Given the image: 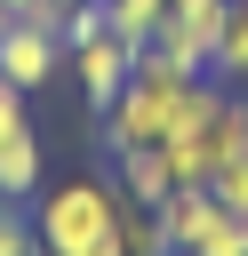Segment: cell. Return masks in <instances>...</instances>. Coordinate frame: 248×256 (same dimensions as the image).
<instances>
[{
	"instance_id": "6da1fadb",
	"label": "cell",
	"mask_w": 248,
	"mask_h": 256,
	"mask_svg": "<svg viewBox=\"0 0 248 256\" xmlns=\"http://www.w3.org/2000/svg\"><path fill=\"white\" fill-rule=\"evenodd\" d=\"M224 80H208V72H168V64H152V56H136V80L120 88V104L104 112V144L112 152H136V144H176V136H192L200 120H216L224 112Z\"/></svg>"
},
{
	"instance_id": "7a4b0ae2",
	"label": "cell",
	"mask_w": 248,
	"mask_h": 256,
	"mask_svg": "<svg viewBox=\"0 0 248 256\" xmlns=\"http://www.w3.org/2000/svg\"><path fill=\"white\" fill-rule=\"evenodd\" d=\"M40 256H120V184L104 176H64L32 208Z\"/></svg>"
},
{
	"instance_id": "3957f363",
	"label": "cell",
	"mask_w": 248,
	"mask_h": 256,
	"mask_svg": "<svg viewBox=\"0 0 248 256\" xmlns=\"http://www.w3.org/2000/svg\"><path fill=\"white\" fill-rule=\"evenodd\" d=\"M64 64L80 72V96H88V112H96V120H104V112L120 104V88L136 80V48H128L120 32H96V40L64 48Z\"/></svg>"
},
{
	"instance_id": "277c9868",
	"label": "cell",
	"mask_w": 248,
	"mask_h": 256,
	"mask_svg": "<svg viewBox=\"0 0 248 256\" xmlns=\"http://www.w3.org/2000/svg\"><path fill=\"white\" fill-rule=\"evenodd\" d=\"M56 72H64V40H56V32H40V24H8V32H0V80H8V88L40 96Z\"/></svg>"
},
{
	"instance_id": "5b68a950",
	"label": "cell",
	"mask_w": 248,
	"mask_h": 256,
	"mask_svg": "<svg viewBox=\"0 0 248 256\" xmlns=\"http://www.w3.org/2000/svg\"><path fill=\"white\" fill-rule=\"evenodd\" d=\"M112 184H120V200H136V208H168L176 168H168L160 144H136V152H112Z\"/></svg>"
},
{
	"instance_id": "8992f818",
	"label": "cell",
	"mask_w": 248,
	"mask_h": 256,
	"mask_svg": "<svg viewBox=\"0 0 248 256\" xmlns=\"http://www.w3.org/2000/svg\"><path fill=\"white\" fill-rule=\"evenodd\" d=\"M24 192H40V128L32 120L0 136V200H24Z\"/></svg>"
},
{
	"instance_id": "52a82bcc",
	"label": "cell",
	"mask_w": 248,
	"mask_h": 256,
	"mask_svg": "<svg viewBox=\"0 0 248 256\" xmlns=\"http://www.w3.org/2000/svg\"><path fill=\"white\" fill-rule=\"evenodd\" d=\"M208 80H224V88L248 80V0L224 8V32H216V56H208Z\"/></svg>"
},
{
	"instance_id": "ba28073f",
	"label": "cell",
	"mask_w": 248,
	"mask_h": 256,
	"mask_svg": "<svg viewBox=\"0 0 248 256\" xmlns=\"http://www.w3.org/2000/svg\"><path fill=\"white\" fill-rule=\"evenodd\" d=\"M160 16H168V0H104V32H120L128 48H152Z\"/></svg>"
},
{
	"instance_id": "9c48e42d",
	"label": "cell",
	"mask_w": 248,
	"mask_h": 256,
	"mask_svg": "<svg viewBox=\"0 0 248 256\" xmlns=\"http://www.w3.org/2000/svg\"><path fill=\"white\" fill-rule=\"evenodd\" d=\"M120 256H168L160 208H136V200H120Z\"/></svg>"
},
{
	"instance_id": "30bf717a",
	"label": "cell",
	"mask_w": 248,
	"mask_h": 256,
	"mask_svg": "<svg viewBox=\"0 0 248 256\" xmlns=\"http://www.w3.org/2000/svg\"><path fill=\"white\" fill-rule=\"evenodd\" d=\"M184 256H248V224H240V216H232V208L216 200V216H208V232H200V240H192Z\"/></svg>"
},
{
	"instance_id": "8fae6325",
	"label": "cell",
	"mask_w": 248,
	"mask_h": 256,
	"mask_svg": "<svg viewBox=\"0 0 248 256\" xmlns=\"http://www.w3.org/2000/svg\"><path fill=\"white\" fill-rule=\"evenodd\" d=\"M208 192H216V200H224V208L248 224V152H240V160H224V168L208 176Z\"/></svg>"
},
{
	"instance_id": "7c38bea8",
	"label": "cell",
	"mask_w": 248,
	"mask_h": 256,
	"mask_svg": "<svg viewBox=\"0 0 248 256\" xmlns=\"http://www.w3.org/2000/svg\"><path fill=\"white\" fill-rule=\"evenodd\" d=\"M0 256H40V240H32V216H24L16 200H0Z\"/></svg>"
},
{
	"instance_id": "4fadbf2b",
	"label": "cell",
	"mask_w": 248,
	"mask_h": 256,
	"mask_svg": "<svg viewBox=\"0 0 248 256\" xmlns=\"http://www.w3.org/2000/svg\"><path fill=\"white\" fill-rule=\"evenodd\" d=\"M232 0H168V16H192V24H224Z\"/></svg>"
},
{
	"instance_id": "5bb4252c",
	"label": "cell",
	"mask_w": 248,
	"mask_h": 256,
	"mask_svg": "<svg viewBox=\"0 0 248 256\" xmlns=\"http://www.w3.org/2000/svg\"><path fill=\"white\" fill-rule=\"evenodd\" d=\"M8 24H16V8H8V0H0V32H8Z\"/></svg>"
},
{
	"instance_id": "9a60e30c",
	"label": "cell",
	"mask_w": 248,
	"mask_h": 256,
	"mask_svg": "<svg viewBox=\"0 0 248 256\" xmlns=\"http://www.w3.org/2000/svg\"><path fill=\"white\" fill-rule=\"evenodd\" d=\"M56 8H64V16H72V8H96V0H56Z\"/></svg>"
},
{
	"instance_id": "2e32d148",
	"label": "cell",
	"mask_w": 248,
	"mask_h": 256,
	"mask_svg": "<svg viewBox=\"0 0 248 256\" xmlns=\"http://www.w3.org/2000/svg\"><path fill=\"white\" fill-rule=\"evenodd\" d=\"M232 96H240V112H248V80H240V88H232Z\"/></svg>"
}]
</instances>
